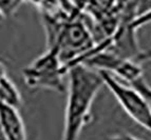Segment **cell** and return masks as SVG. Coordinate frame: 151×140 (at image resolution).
Returning a JSON list of instances; mask_svg holds the SVG:
<instances>
[{
	"label": "cell",
	"instance_id": "cell-12",
	"mask_svg": "<svg viewBox=\"0 0 151 140\" xmlns=\"http://www.w3.org/2000/svg\"><path fill=\"white\" fill-rule=\"evenodd\" d=\"M0 140H4L3 139V136H2V134H1V132H0Z\"/></svg>",
	"mask_w": 151,
	"mask_h": 140
},
{
	"label": "cell",
	"instance_id": "cell-6",
	"mask_svg": "<svg viewBox=\"0 0 151 140\" xmlns=\"http://www.w3.org/2000/svg\"><path fill=\"white\" fill-rule=\"evenodd\" d=\"M24 0H0V13L5 18L14 15Z\"/></svg>",
	"mask_w": 151,
	"mask_h": 140
},
{
	"label": "cell",
	"instance_id": "cell-10",
	"mask_svg": "<svg viewBox=\"0 0 151 140\" xmlns=\"http://www.w3.org/2000/svg\"><path fill=\"white\" fill-rule=\"evenodd\" d=\"M149 23H151V12L146 14V15L142 16V17L136 18V19L134 20V25H135V28H137V29L142 28V26H144V25H146V24H149Z\"/></svg>",
	"mask_w": 151,
	"mask_h": 140
},
{
	"label": "cell",
	"instance_id": "cell-11",
	"mask_svg": "<svg viewBox=\"0 0 151 140\" xmlns=\"http://www.w3.org/2000/svg\"><path fill=\"white\" fill-rule=\"evenodd\" d=\"M3 19H4V17H3V16L1 15V13H0V22H1V21H2Z\"/></svg>",
	"mask_w": 151,
	"mask_h": 140
},
{
	"label": "cell",
	"instance_id": "cell-1",
	"mask_svg": "<svg viewBox=\"0 0 151 140\" xmlns=\"http://www.w3.org/2000/svg\"><path fill=\"white\" fill-rule=\"evenodd\" d=\"M105 86L101 72L83 63L70 69L61 140H79L83 128L91 121V109Z\"/></svg>",
	"mask_w": 151,
	"mask_h": 140
},
{
	"label": "cell",
	"instance_id": "cell-5",
	"mask_svg": "<svg viewBox=\"0 0 151 140\" xmlns=\"http://www.w3.org/2000/svg\"><path fill=\"white\" fill-rule=\"evenodd\" d=\"M0 103H5L20 109L22 104L20 92L13 82L4 62L0 60Z\"/></svg>",
	"mask_w": 151,
	"mask_h": 140
},
{
	"label": "cell",
	"instance_id": "cell-8",
	"mask_svg": "<svg viewBox=\"0 0 151 140\" xmlns=\"http://www.w3.org/2000/svg\"><path fill=\"white\" fill-rule=\"evenodd\" d=\"M133 12L136 18L151 12V0H133Z\"/></svg>",
	"mask_w": 151,
	"mask_h": 140
},
{
	"label": "cell",
	"instance_id": "cell-4",
	"mask_svg": "<svg viewBox=\"0 0 151 140\" xmlns=\"http://www.w3.org/2000/svg\"><path fill=\"white\" fill-rule=\"evenodd\" d=\"M0 132L4 140H27V130L19 109L0 103Z\"/></svg>",
	"mask_w": 151,
	"mask_h": 140
},
{
	"label": "cell",
	"instance_id": "cell-7",
	"mask_svg": "<svg viewBox=\"0 0 151 140\" xmlns=\"http://www.w3.org/2000/svg\"><path fill=\"white\" fill-rule=\"evenodd\" d=\"M130 85H132L134 89H136L144 96V98L146 99L149 108L151 110V86L148 84V82H147L146 80H145L144 76L139 77V79H136L132 83H130Z\"/></svg>",
	"mask_w": 151,
	"mask_h": 140
},
{
	"label": "cell",
	"instance_id": "cell-2",
	"mask_svg": "<svg viewBox=\"0 0 151 140\" xmlns=\"http://www.w3.org/2000/svg\"><path fill=\"white\" fill-rule=\"evenodd\" d=\"M69 71L70 69L63 62L57 52L48 48L22 70V77L31 89L63 93L67 90Z\"/></svg>",
	"mask_w": 151,
	"mask_h": 140
},
{
	"label": "cell",
	"instance_id": "cell-3",
	"mask_svg": "<svg viewBox=\"0 0 151 140\" xmlns=\"http://www.w3.org/2000/svg\"><path fill=\"white\" fill-rule=\"evenodd\" d=\"M104 79L105 86L110 90L124 112L136 124L151 133V110L146 99L139 91L128 83H124L105 71H99Z\"/></svg>",
	"mask_w": 151,
	"mask_h": 140
},
{
	"label": "cell",
	"instance_id": "cell-9",
	"mask_svg": "<svg viewBox=\"0 0 151 140\" xmlns=\"http://www.w3.org/2000/svg\"><path fill=\"white\" fill-rule=\"evenodd\" d=\"M107 140H143L135 136L131 135L129 133H117L114 135H111Z\"/></svg>",
	"mask_w": 151,
	"mask_h": 140
}]
</instances>
